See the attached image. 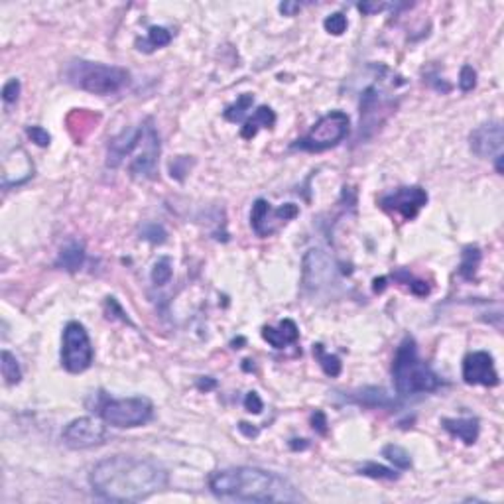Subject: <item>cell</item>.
I'll return each mask as SVG.
<instances>
[{
	"label": "cell",
	"mask_w": 504,
	"mask_h": 504,
	"mask_svg": "<svg viewBox=\"0 0 504 504\" xmlns=\"http://www.w3.org/2000/svg\"><path fill=\"white\" fill-rule=\"evenodd\" d=\"M392 278L396 282H400V284H406L412 289V294H416V296H428L430 294V286H426V282H421V280H416L406 270H398V272L392 274Z\"/></svg>",
	"instance_id": "cell-28"
},
{
	"label": "cell",
	"mask_w": 504,
	"mask_h": 504,
	"mask_svg": "<svg viewBox=\"0 0 504 504\" xmlns=\"http://www.w3.org/2000/svg\"><path fill=\"white\" fill-rule=\"evenodd\" d=\"M18 96H20V81L18 79H10L8 83L2 87V99H4V103L12 105V103L18 101Z\"/></svg>",
	"instance_id": "cell-33"
},
{
	"label": "cell",
	"mask_w": 504,
	"mask_h": 504,
	"mask_svg": "<svg viewBox=\"0 0 504 504\" xmlns=\"http://www.w3.org/2000/svg\"><path fill=\"white\" fill-rule=\"evenodd\" d=\"M107 428L93 418H77L69 421L63 430V442L72 449H89L105 444Z\"/></svg>",
	"instance_id": "cell-11"
},
{
	"label": "cell",
	"mask_w": 504,
	"mask_h": 504,
	"mask_svg": "<svg viewBox=\"0 0 504 504\" xmlns=\"http://www.w3.org/2000/svg\"><path fill=\"white\" fill-rule=\"evenodd\" d=\"M252 103H254V96L251 93H244V95H240L237 99V103H233V105H228L225 108V112H223V117L230 122H239V120L244 119V115H246V110L252 107Z\"/></svg>",
	"instance_id": "cell-25"
},
{
	"label": "cell",
	"mask_w": 504,
	"mask_h": 504,
	"mask_svg": "<svg viewBox=\"0 0 504 504\" xmlns=\"http://www.w3.org/2000/svg\"><path fill=\"white\" fill-rule=\"evenodd\" d=\"M99 416L101 420L115 426V428H140L154 416V406L148 398L133 396V398H105V402L99 406Z\"/></svg>",
	"instance_id": "cell-5"
},
{
	"label": "cell",
	"mask_w": 504,
	"mask_h": 504,
	"mask_svg": "<svg viewBox=\"0 0 504 504\" xmlns=\"http://www.w3.org/2000/svg\"><path fill=\"white\" fill-rule=\"evenodd\" d=\"M312 423H313V430L317 433H327V418H325V414L321 410H317L315 414L312 416Z\"/></svg>",
	"instance_id": "cell-36"
},
{
	"label": "cell",
	"mask_w": 504,
	"mask_h": 504,
	"mask_svg": "<svg viewBox=\"0 0 504 504\" xmlns=\"http://www.w3.org/2000/svg\"><path fill=\"white\" fill-rule=\"evenodd\" d=\"M480 264V251L479 246H473L469 244L463 249L461 254V264H459V274L465 278V280H473L477 274V268Z\"/></svg>",
	"instance_id": "cell-23"
},
{
	"label": "cell",
	"mask_w": 504,
	"mask_h": 504,
	"mask_svg": "<svg viewBox=\"0 0 504 504\" xmlns=\"http://www.w3.org/2000/svg\"><path fill=\"white\" fill-rule=\"evenodd\" d=\"M142 239L150 240V242H164L166 240V230L160 225H146L142 230Z\"/></svg>",
	"instance_id": "cell-34"
},
{
	"label": "cell",
	"mask_w": 504,
	"mask_h": 504,
	"mask_svg": "<svg viewBox=\"0 0 504 504\" xmlns=\"http://www.w3.org/2000/svg\"><path fill=\"white\" fill-rule=\"evenodd\" d=\"M351 400L357 402L359 406H364V408H390V406L396 404L394 398L390 396L385 388H376V386L360 388V390L351 394Z\"/></svg>",
	"instance_id": "cell-17"
},
{
	"label": "cell",
	"mask_w": 504,
	"mask_h": 504,
	"mask_svg": "<svg viewBox=\"0 0 504 504\" xmlns=\"http://www.w3.org/2000/svg\"><path fill=\"white\" fill-rule=\"evenodd\" d=\"M503 124L498 120L492 122H485L479 128H475L471 136H469V144L473 154L479 158H491V156H503Z\"/></svg>",
	"instance_id": "cell-14"
},
{
	"label": "cell",
	"mask_w": 504,
	"mask_h": 504,
	"mask_svg": "<svg viewBox=\"0 0 504 504\" xmlns=\"http://www.w3.org/2000/svg\"><path fill=\"white\" fill-rule=\"evenodd\" d=\"M244 408L251 414H260L262 408H264V404H262V400H260V396L256 392H249L246 398H244Z\"/></svg>",
	"instance_id": "cell-35"
},
{
	"label": "cell",
	"mask_w": 504,
	"mask_h": 504,
	"mask_svg": "<svg viewBox=\"0 0 504 504\" xmlns=\"http://www.w3.org/2000/svg\"><path fill=\"white\" fill-rule=\"evenodd\" d=\"M169 280H171V258L162 256L152 268V282L156 286H166Z\"/></svg>",
	"instance_id": "cell-29"
},
{
	"label": "cell",
	"mask_w": 504,
	"mask_h": 504,
	"mask_svg": "<svg viewBox=\"0 0 504 504\" xmlns=\"http://www.w3.org/2000/svg\"><path fill=\"white\" fill-rule=\"evenodd\" d=\"M463 380L471 386H496L501 383L494 369V359L487 351L469 353L463 360Z\"/></svg>",
	"instance_id": "cell-12"
},
{
	"label": "cell",
	"mask_w": 504,
	"mask_h": 504,
	"mask_svg": "<svg viewBox=\"0 0 504 504\" xmlns=\"http://www.w3.org/2000/svg\"><path fill=\"white\" fill-rule=\"evenodd\" d=\"M158 156H160V136L154 126V120L146 119L144 138L138 146V154L133 158V162L128 166L131 174L134 178H144V180L156 178Z\"/></svg>",
	"instance_id": "cell-10"
},
{
	"label": "cell",
	"mask_w": 504,
	"mask_h": 504,
	"mask_svg": "<svg viewBox=\"0 0 504 504\" xmlns=\"http://www.w3.org/2000/svg\"><path fill=\"white\" fill-rule=\"evenodd\" d=\"M300 213L298 205L286 203L278 209H272L266 199H256L251 211V225L258 237H270L276 233L282 223H288Z\"/></svg>",
	"instance_id": "cell-8"
},
{
	"label": "cell",
	"mask_w": 504,
	"mask_h": 504,
	"mask_svg": "<svg viewBox=\"0 0 504 504\" xmlns=\"http://www.w3.org/2000/svg\"><path fill=\"white\" fill-rule=\"evenodd\" d=\"M262 337L274 348H284L289 343H296L298 341L300 331H298V325L294 324L292 319H284V321H280L278 329H274V327H264L262 329Z\"/></svg>",
	"instance_id": "cell-18"
},
{
	"label": "cell",
	"mask_w": 504,
	"mask_h": 504,
	"mask_svg": "<svg viewBox=\"0 0 504 504\" xmlns=\"http://www.w3.org/2000/svg\"><path fill=\"white\" fill-rule=\"evenodd\" d=\"M215 386L217 383L213 378H209V376H207V378H201V380L197 383V388H199V390H211V388H215Z\"/></svg>",
	"instance_id": "cell-40"
},
{
	"label": "cell",
	"mask_w": 504,
	"mask_h": 504,
	"mask_svg": "<svg viewBox=\"0 0 504 504\" xmlns=\"http://www.w3.org/2000/svg\"><path fill=\"white\" fill-rule=\"evenodd\" d=\"M347 16L343 12H333L329 14L327 18H325L324 22V28L329 32V34H333V36H341L345 30H347Z\"/></svg>",
	"instance_id": "cell-30"
},
{
	"label": "cell",
	"mask_w": 504,
	"mask_h": 504,
	"mask_svg": "<svg viewBox=\"0 0 504 504\" xmlns=\"http://www.w3.org/2000/svg\"><path fill=\"white\" fill-rule=\"evenodd\" d=\"M239 430L240 433H244L246 437H256V435H258V428H252L251 423H246V421H240Z\"/></svg>",
	"instance_id": "cell-39"
},
{
	"label": "cell",
	"mask_w": 504,
	"mask_h": 504,
	"mask_svg": "<svg viewBox=\"0 0 504 504\" xmlns=\"http://www.w3.org/2000/svg\"><path fill=\"white\" fill-rule=\"evenodd\" d=\"M300 8L301 6L298 2H282V4H280V12L284 14V16H294Z\"/></svg>",
	"instance_id": "cell-37"
},
{
	"label": "cell",
	"mask_w": 504,
	"mask_h": 504,
	"mask_svg": "<svg viewBox=\"0 0 504 504\" xmlns=\"http://www.w3.org/2000/svg\"><path fill=\"white\" fill-rule=\"evenodd\" d=\"M383 455L394 465L396 469H402V471H406V469L412 467V457L410 453L404 449V447H400V445H386L385 449H383Z\"/></svg>",
	"instance_id": "cell-26"
},
{
	"label": "cell",
	"mask_w": 504,
	"mask_h": 504,
	"mask_svg": "<svg viewBox=\"0 0 504 504\" xmlns=\"http://www.w3.org/2000/svg\"><path fill=\"white\" fill-rule=\"evenodd\" d=\"M28 136H30V140L34 142V144L37 146H42V148H46V146H49V142H51V136H49V133L46 131V128H42V126H28Z\"/></svg>",
	"instance_id": "cell-32"
},
{
	"label": "cell",
	"mask_w": 504,
	"mask_h": 504,
	"mask_svg": "<svg viewBox=\"0 0 504 504\" xmlns=\"http://www.w3.org/2000/svg\"><path fill=\"white\" fill-rule=\"evenodd\" d=\"M392 380L398 394L414 396L433 392L442 386V378L420 359L418 345L414 337H404L398 345L396 355L392 360Z\"/></svg>",
	"instance_id": "cell-3"
},
{
	"label": "cell",
	"mask_w": 504,
	"mask_h": 504,
	"mask_svg": "<svg viewBox=\"0 0 504 504\" xmlns=\"http://www.w3.org/2000/svg\"><path fill=\"white\" fill-rule=\"evenodd\" d=\"M313 357L317 359V362L321 364V369L327 376H331V378H335L341 374V369H343V364H341V360L339 357L335 355H331V353H327L325 347L321 343H315L313 345Z\"/></svg>",
	"instance_id": "cell-22"
},
{
	"label": "cell",
	"mask_w": 504,
	"mask_h": 504,
	"mask_svg": "<svg viewBox=\"0 0 504 504\" xmlns=\"http://www.w3.org/2000/svg\"><path fill=\"white\" fill-rule=\"evenodd\" d=\"M372 288H374V292H378V294H380V292L386 288V278H376V280H374V286H372Z\"/></svg>",
	"instance_id": "cell-41"
},
{
	"label": "cell",
	"mask_w": 504,
	"mask_h": 504,
	"mask_svg": "<svg viewBox=\"0 0 504 504\" xmlns=\"http://www.w3.org/2000/svg\"><path fill=\"white\" fill-rule=\"evenodd\" d=\"M308 444H305V439H301V444H298V439H292V449H305Z\"/></svg>",
	"instance_id": "cell-42"
},
{
	"label": "cell",
	"mask_w": 504,
	"mask_h": 504,
	"mask_svg": "<svg viewBox=\"0 0 504 504\" xmlns=\"http://www.w3.org/2000/svg\"><path fill=\"white\" fill-rule=\"evenodd\" d=\"M168 471L152 459L112 455L99 461L89 482L93 491L112 503H138L168 487Z\"/></svg>",
	"instance_id": "cell-1"
},
{
	"label": "cell",
	"mask_w": 504,
	"mask_h": 504,
	"mask_svg": "<svg viewBox=\"0 0 504 504\" xmlns=\"http://www.w3.org/2000/svg\"><path fill=\"white\" fill-rule=\"evenodd\" d=\"M442 428L465 445H473L479 439L480 428L477 418H444Z\"/></svg>",
	"instance_id": "cell-16"
},
{
	"label": "cell",
	"mask_w": 504,
	"mask_h": 504,
	"mask_svg": "<svg viewBox=\"0 0 504 504\" xmlns=\"http://www.w3.org/2000/svg\"><path fill=\"white\" fill-rule=\"evenodd\" d=\"M169 42H171V32H169L168 28H164V26H152L148 30V36L144 40H136V48L140 49V51H144V53H152L154 49L168 46Z\"/></svg>",
	"instance_id": "cell-20"
},
{
	"label": "cell",
	"mask_w": 504,
	"mask_h": 504,
	"mask_svg": "<svg viewBox=\"0 0 504 504\" xmlns=\"http://www.w3.org/2000/svg\"><path fill=\"white\" fill-rule=\"evenodd\" d=\"M65 79L73 87L93 95H115L131 83V73L117 65L96 61L72 60L65 67Z\"/></svg>",
	"instance_id": "cell-4"
},
{
	"label": "cell",
	"mask_w": 504,
	"mask_h": 504,
	"mask_svg": "<svg viewBox=\"0 0 504 504\" xmlns=\"http://www.w3.org/2000/svg\"><path fill=\"white\" fill-rule=\"evenodd\" d=\"M146 131V120L140 122L138 126H131L126 131H122L117 134L115 138L108 140L107 148V166L108 168H119L120 164L126 160L128 156H133L134 152L138 150V146L144 138Z\"/></svg>",
	"instance_id": "cell-13"
},
{
	"label": "cell",
	"mask_w": 504,
	"mask_h": 504,
	"mask_svg": "<svg viewBox=\"0 0 504 504\" xmlns=\"http://www.w3.org/2000/svg\"><path fill=\"white\" fill-rule=\"evenodd\" d=\"M348 124H351V120L343 110H331L329 115H325L317 120L312 131L303 138H300L294 144V148H300L305 152L329 150V148H333V146L345 140V136L348 134Z\"/></svg>",
	"instance_id": "cell-6"
},
{
	"label": "cell",
	"mask_w": 504,
	"mask_h": 504,
	"mask_svg": "<svg viewBox=\"0 0 504 504\" xmlns=\"http://www.w3.org/2000/svg\"><path fill=\"white\" fill-rule=\"evenodd\" d=\"M0 369H2V376L6 380V385H18L22 380V371H20V364L14 357L10 351H2V362H0Z\"/></svg>",
	"instance_id": "cell-24"
},
{
	"label": "cell",
	"mask_w": 504,
	"mask_h": 504,
	"mask_svg": "<svg viewBox=\"0 0 504 504\" xmlns=\"http://www.w3.org/2000/svg\"><path fill=\"white\" fill-rule=\"evenodd\" d=\"M276 124V112L270 107H258L254 110L251 119L244 120V126L240 131V136L244 140H251L256 136L260 128H272Z\"/></svg>",
	"instance_id": "cell-19"
},
{
	"label": "cell",
	"mask_w": 504,
	"mask_h": 504,
	"mask_svg": "<svg viewBox=\"0 0 504 504\" xmlns=\"http://www.w3.org/2000/svg\"><path fill=\"white\" fill-rule=\"evenodd\" d=\"M428 203V193L421 190L420 185H410V187H398L394 192L386 193L380 197L378 205L385 209L386 213H398L406 221L416 219L421 207Z\"/></svg>",
	"instance_id": "cell-9"
},
{
	"label": "cell",
	"mask_w": 504,
	"mask_h": 504,
	"mask_svg": "<svg viewBox=\"0 0 504 504\" xmlns=\"http://www.w3.org/2000/svg\"><path fill=\"white\" fill-rule=\"evenodd\" d=\"M386 6L385 4H369V2H364V4H359V10L364 14H372V12H380V10H385Z\"/></svg>",
	"instance_id": "cell-38"
},
{
	"label": "cell",
	"mask_w": 504,
	"mask_h": 504,
	"mask_svg": "<svg viewBox=\"0 0 504 504\" xmlns=\"http://www.w3.org/2000/svg\"><path fill=\"white\" fill-rule=\"evenodd\" d=\"M333 280L331 258L319 249H312L303 256V286L308 289H319Z\"/></svg>",
	"instance_id": "cell-15"
},
{
	"label": "cell",
	"mask_w": 504,
	"mask_h": 504,
	"mask_svg": "<svg viewBox=\"0 0 504 504\" xmlns=\"http://www.w3.org/2000/svg\"><path fill=\"white\" fill-rule=\"evenodd\" d=\"M357 473L359 475H364V477H371V479H398V473L394 469H388V467H383V465H378V463H364V465H360L357 469Z\"/></svg>",
	"instance_id": "cell-27"
},
{
	"label": "cell",
	"mask_w": 504,
	"mask_h": 504,
	"mask_svg": "<svg viewBox=\"0 0 504 504\" xmlns=\"http://www.w3.org/2000/svg\"><path fill=\"white\" fill-rule=\"evenodd\" d=\"M209 489L219 498L242 503H298L303 501L288 479L258 467H233L215 471Z\"/></svg>",
	"instance_id": "cell-2"
},
{
	"label": "cell",
	"mask_w": 504,
	"mask_h": 504,
	"mask_svg": "<svg viewBox=\"0 0 504 504\" xmlns=\"http://www.w3.org/2000/svg\"><path fill=\"white\" fill-rule=\"evenodd\" d=\"M475 85H477V72L471 65H463L461 73H459V87H461V91L469 93V91L475 89Z\"/></svg>",
	"instance_id": "cell-31"
},
{
	"label": "cell",
	"mask_w": 504,
	"mask_h": 504,
	"mask_svg": "<svg viewBox=\"0 0 504 504\" xmlns=\"http://www.w3.org/2000/svg\"><path fill=\"white\" fill-rule=\"evenodd\" d=\"M85 262V249L79 242H72L65 249H61L56 266H60L67 272H77Z\"/></svg>",
	"instance_id": "cell-21"
},
{
	"label": "cell",
	"mask_w": 504,
	"mask_h": 504,
	"mask_svg": "<svg viewBox=\"0 0 504 504\" xmlns=\"http://www.w3.org/2000/svg\"><path fill=\"white\" fill-rule=\"evenodd\" d=\"M93 345L85 325L79 321H69L63 329L61 339V364L67 372L79 374L85 372L93 362Z\"/></svg>",
	"instance_id": "cell-7"
}]
</instances>
